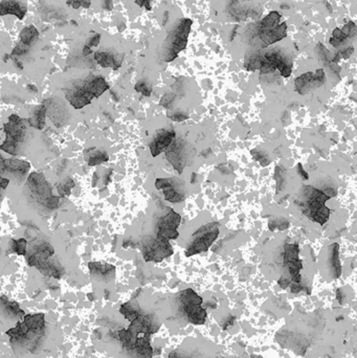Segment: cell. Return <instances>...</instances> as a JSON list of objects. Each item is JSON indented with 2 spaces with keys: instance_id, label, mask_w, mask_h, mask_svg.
I'll return each mask as SVG.
<instances>
[{
  "instance_id": "cell-13",
  "label": "cell",
  "mask_w": 357,
  "mask_h": 358,
  "mask_svg": "<svg viewBox=\"0 0 357 358\" xmlns=\"http://www.w3.org/2000/svg\"><path fill=\"white\" fill-rule=\"evenodd\" d=\"M175 131L174 130L161 129L156 133L154 140L150 144V151L153 157L158 156L161 152H164L168 147L174 142Z\"/></svg>"
},
{
  "instance_id": "cell-6",
  "label": "cell",
  "mask_w": 357,
  "mask_h": 358,
  "mask_svg": "<svg viewBox=\"0 0 357 358\" xmlns=\"http://www.w3.org/2000/svg\"><path fill=\"white\" fill-rule=\"evenodd\" d=\"M174 251L169 243V241L164 239L148 238L147 242L143 245V256L146 262H161L162 260L173 255Z\"/></svg>"
},
{
  "instance_id": "cell-10",
  "label": "cell",
  "mask_w": 357,
  "mask_h": 358,
  "mask_svg": "<svg viewBox=\"0 0 357 358\" xmlns=\"http://www.w3.org/2000/svg\"><path fill=\"white\" fill-rule=\"evenodd\" d=\"M325 83V72L323 69H318L316 73L306 72L300 75L295 81L296 90L300 94H305L311 88L320 87Z\"/></svg>"
},
{
  "instance_id": "cell-2",
  "label": "cell",
  "mask_w": 357,
  "mask_h": 358,
  "mask_svg": "<svg viewBox=\"0 0 357 358\" xmlns=\"http://www.w3.org/2000/svg\"><path fill=\"white\" fill-rule=\"evenodd\" d=\"M160 324L151 314H143L130 321L127 329L114 332L113 338L121 344L122 350L128 358H152L153 349L150 339L158 331Z\"/></svg>"
},
{
  "instance_id": "cell-12",
  "label": "cell",
  "mask_w": 357,
  "mask_h": 358,
  "mask_svg": "<svg viewBox=\"0 0 357 358\" xmlns=\"http://www.w3.org/2000/svg\"><path fill=\"white\" fill-rule=\"evenodd\" d=\"M5 138L12 139L16 143H21L24 140L26 129L23 124L22 118L17 114H12L8 117V122L4 124Z\"/></svg>"
},
{
  "instance_id": "cell-36",
  "label": "cell",
  "mask_w": 357,
  "mask_h": 358,
  "mask_svg": "<svg viewBox=\"0 0 357 358\" xmlns=\"http://www.w3.org/2000/svg\"><path fill=\"white\" fill-rule=\"evenodd\" d=\"M342 30H343L344 34L347 36V38L353 37L355 35V32H356V25H355L354 22H349V23H347L343 27Z\"/></svg>"
},
{
  "instance_id": "cell-25",
  "label": "cell",
  "mask_w": 357,
  "mask_h": 358,
  "mask_svg": "<svg viewBox=\"0 0 357 358\" xmlns=\"http://www.w3.org/2000/svg\"><path fill=\"white\" fill-rule=\"evenodd\" d=\"M330 267L333 273V277L335 279H339L342 275V266H341V260H340V245L338 243H334L330 247Z\"/></svg>"
},
{
  "instance_id": "cell-30",
  "label": "cell",
  "mask_w": 357,
  "mask_h": 358,
  "mask_svg": "<svg viewBox=\"0 0 357 358\" xmlns=\"http://www.w3.org/2000/svg\"><path fill=\"white\" fill-rule=\"evenodd\" d=\"M17 145H18V143L14 142V140L5 138L4 142L0 145V150H2L3 152H5V153L10 154V155H17V152H18Z\"/></svg>"
},
{
  "instance_id": "cell-24",
  "label": "cell",
  "mask_w": 357,
  "mask_h": 358,
  "mask_svg": "<svg viewBox=\"0 0 357 358\" xmlns=\"http://www.w3.org/2000/svg\"><path fill=\"white\" fill-rule=\"evenodd\" d=\"M19 38L21 43L31 47L39 39V30L35 25H27L20 31Z\"/></svg>"
},
{
  "instance_id": "cell-19",
  "label": "cell",
  "mask_w": 357,
  "mask_h": 358,
  "mask_svg": "<svg viewBox=\"0 0 357 358\" xmlns=\"http://www.w3.org/2000/svg\"><path fill=\"white\" fill-rule=\"evenodd\" d=\"M88 268L92 278L101 282L110 281L115 274V267L111 264L102 262H90Z\"/></svg>"
},
{
  "instance_id": "cell-40",
  "label": "cell",
  "mask_w": 357,
  "mask_h": 358,
  "mask_svg": "<svg viewBox=\"0 0 357 358\" xmlns=\"http://www.w3.org/2000/svg\"><path fill=\"white\" fill-rule=\"evenodd\" d=\"M252 153H253V156L255 157V159H257L258 161L261 162V165H262L263 167H265V166H267V165L269 164V161L265 158V156H263V155H261L260 153H258V152L256 153L255 151H252Z\"/></svg>"
},
{
  "instance_id": "cell-17",
  "label": "cell",
  "mask_w": 357,
  "mask_h": 358,
  "mask_svg": "<svg viewBox=\"0 0 357 358\" xmlns=\"http://www.w3.org/2000/svg\"><path fill=\"white\" fill-rule=\"evenodd\" d=\"M67 100L74 109H82V108L91 103V101L93 100V95L90 93V91L86 87L84 83L83 86L73 89L67 95Z\"/></svg>"
},
{
  "instance_id": "cell-7",
  "label": "cell",
  "mask_w": 357,
  "mask_h": 358,
  "mask_svg": "<svg viewBox=\"0 0 357 358\" xmlns=\"http://www.w3.org/2000/svg\"><path fill=\"white\" fill-rule=\"evenodd\" d=\"M169 213L162 217L158 222V230L156 237L164 239V240L170 241L175 240L178 238L179 233L177 232V227L181 222V216L177 214L172 209H168Z\"/></svg>"
},
{
  "instance_id": "cell-44",
  "label": "cell",
  "mask_w": 357,
  "mask_h": 358,
  "mask_svg": "<svg viewBox=\"0 0 357 358\" xmlns=\"http://www.w3.org/2000/svg\"><path fill=\"white\" fill-rule=\"evenodd\" d=\"M169 358H190V357H188L187 355L182 354V353H180L178 351H173V352H171L169 354Z\"/></svg>"
},
{
  "instance_id": "cell-39",
  "label": "cell",
  "mask_w": 357,
  "mask_h": 358,
  "mask_svg": "<svg viewBox=\"0 0 357 358\" xmlns=\"http://www.w3.org/2000/svg\"><path fill=\"white\" fill-rule=\"evenodd\" d=\"M173 100H174V94L168 93V94H166L165 96H162V99H161V101H160V105L169 108V107H170V104L173 102Z\"/></svg>"
},
{
  "instance_id": "cell-42",
  "label": "cell",
  "mask_w": 357,
  "mask_h": 358,
  "mask_svg": "<svg viewBox=\"0 0 357 358\" xmlns=\"http://www.w3.org/2000/svg\"><path fill=\"white\" fill-rule=\"evenodd\" d=\"M279 285L282 287L283 289H286L289 285H290V279L288 278H285V277H282L280 280H279Z\"/></svg>"
},
{
  "instance_id": "cell-14",
  "label": "cell",
  "mask_w": 357,
  "mask_h": 358,
  "mask_svg": "<svg viewBox=\"0 0 357 358\" xmlns=\"http://www.w3.org/2000/svg\"><path fill=\"white\" fill-rule=\"evenodd\" d=\"M168 148L169 149L166 154L168 160L179 173H182L187 160V152L185 146H182V143L177 142L173 145L171 144Z\"/></svg>"
},
{
  "instance_id": "cell-31",
  "label": "cell",
  "mask_w": 357,
  "mask_h": 358,
  "mask_svg": "<svg viewBox=\"0 0 357 358\" xmlns=\"http://www.w3.org/2000/svg\"><path fill=\"white\" fill-rule=\"evenodd\" d=\"M346 39H347V36L344 34L343 30L341 28H335L332 32V37L330 38V44L334 47H339Z\"/></svg>"
},
{
  "instance_id": "cell-28",
  "label": "cell",
  "mask_w": 357,
  "mask_h": 358,
  "mask_svg": "<svg viewBox=\"0 0 357 358\" xmlns=\"http://www.w3.org/2000/svg\"><path fill=\"white\" fill-rule=\"evenodd\" d=\"M26 245H27V241L24 238H20L18 240H16V239H12V240H10V248H12V252L19 256H25L27 254Z\"/></svg>"
},
{
  "instance_id": "cell-23",
  "label": "cell",
  "mask_w": 357,
  "mask_h": 358,
  "mask_svg": "<svg viewBox=\"0 0 357 358\" xmlns=\"http://www.w3.org/2000/svg\"><path fill=\"white\" fill-rule=\"evenodd\" d=\"M85 85L90 91V93L93 95V97H99L106 90L109 89V84H108L105 78L101 77V75H97V77L92 78L91 80L86 82Z\"/></svg>"
},
{
  "instance_id": "cell-38",
  "label": "cell",
  "mask_w": 357,
  "mask_h": 358,
  "mask_svg": "<svg viewBox=\"0 0 357 358\" xmlns=\"http://www.w3.org/2000/svg\"><path fill=\"white\" fill-rule=\"evenodd\" d=\"M100 40H101V34H94L91 38H89V39L87 40V42H86L85 45H87V46L90 47V48L95 47V46L99 45Z\"/></svg>"
},
{
  "instance_id": "cell-9",
  "label": "cell",
  "mask_w": 357,
  "mask_h": 358,
  "mask_svg": "<svg viewBox=\"0 0 357 358\" xmlns=\"http://www.w3.org/2000/svg\"><path fill=\"white\" fill-rule=\"evenodd\" d=\"M27 186L32 195H35V197L42 203V205L52 196V190L48 182L39 173H31L27 178Z\"/></svg>"
},
{
  "instance_id": "cell-29",
  "label": "cell",
  "mask_w": 357,
  "mask_h": 358,
  "mask_svg": "<svg viewBox=\"0 0 357 358\" xmlns=\"http://www.w3.org/2000/svg\"><path fill=\"white\" fill-rule=\"evenodd\" d=\"M109 160V156L106 153V152L103 151H96L94 153L90 154L89 158H88V166L90 167H94L100 164H103V162H106Z\"/></svg>"
},
{
  "instance_id": "cell-3",
  "label": "cell",
  "mask_w": 357,
  "mask_h": 358,
  "mask_svg": "<svg viewBox=\"0 0 357 358\" xmlns=\"http://www.w3.org/2000/svg\"><path fill=\"white\" fill-rule=\"evenodd\" d=\"M304 195L306 201L302 204L303 213L321 225L326 223L329 219L330 210L325 203L332 196L313 187H304Z\"/></svg>"
},
{
  "instance_id": "cell-37",
  "label": "cell",
  "mask_w": 357,
  "mask_h": 358,
  "mask_svg": "<svg viewBox=\"0 0 357 358\" xmlns=\"http://www.w3.org/2000/svg\"><path fill=\"white\" fill-rule=\"evenodd\" d=\"M353 51H354L353 47L346 48V49H344V50L340 51V52L338 53V55L335 56V59H333V60H332V62H334V63H338V61H339L341 58H343V59H348V58L352 55Z\"/></svg>"
},
{
  "instance_id": "cell-26",
  "label": "cell",
  "mask_w": 357,
  "mask_h": 358,
  "mask_svg": "<svg viewBox=\"0 0 357 358\" xmlns=\"http://www.w3.org/2000/svg\"><path fill=\"white\" fill-rule=\"evenodd\" d=\"M280 20H281V15L278 12H272L269 13L261 22L259 23L257 30H262V29H270L274 28L277 25L280 24Z\"/></svg>"
},
{
  "instance_id": "cell-49",
  "label": "cell",
  "mask_w": 357,
  "mask_h": 358,
  "mask_svg": "<svg viewBox=\"0 0 357 358\" xmlns=\"http://www.w3.org/2000/svg\"><path fill=\"white\" fill-rule=\"evenodd\" d=\"M27 88H28L29 90H31L32 92H37V88H36V86H34V85H28Z\"/></svg>"
},
{
  "instance_id": "cell-45",
  "label": "cell",
  "mask_w": 357,
  "mask_h": 358,
  "mask_svg": "<svg viewBox=\"0 0 357 358\" xmlns=\"http://www.w3.org/2000/svg\"><path fill=\"white\" fill-rule=\"evenodd\" d=\"M8 184H9V179L0 176V189L5 190L7 188Z\"/></svg>"
},
{
  "instance_id": "cell-22",
  "label": "cell",
  "mask_w": 357,
  "mask_h": 358,
  "mask_svg": "<svg viewBox=\"0 0 357 358\" xmlns=\"http://www.w3.org/2000/svg\"><path fill=\"white\" fill-rule=\"evenodd\" d=\"M94 61L102 66L103 68H113L118 69L121 67L123 62V55H112L108 51H95L94 52Z\"/></svg>"
},
{
  "instance_id": "cell-43",
  "label": "cell",
  "mask_w": 357,
  "mask_h": 358,
  "mask_svg": "<svg viewBox=\"0 0 357 358\" xmlns=\"http://www.w3.org/2000/svg\"><path fill=\"white\" fill-rule=\"evenodd\" d=\"M136 4H138L139 6L142 7H146L147 9H151V0H135Z\"/></svg>"
},
{
  "instance_id": "cell-48",
  "label": "cell",
  "mask_w": 357,
  "mask_h": 358,
  "mask_svg": "<svg viewBox=\"0 0 357 358\" xmlns=\"http://www.w3.org/2000/svg\"><path fill=\"white\" fill-rule=\"evenodd\" d=\"M92 52L93 51H92V49L90 47H88L87 45H84V47H83V55L84 56H89V55H91Z\"/></svg>"
},
{
  "instance_id": "cell-47",
  "label": "cell",
  "mask_w": 357,
  "mask_h": 358,
  "mask_svg": "<svg viewBox=\"0 0 357 358\" xmlns=\"http://www.w3.org/2000/svg\"><path fill=\"white\" fill-rule=\"evenodd\" d=\"M103 6L106 9L110 10L113 7V1H112V0H103Z\"/></svg>"
},
{
  "instance_id": "cell-20",
  "label": "cell",
  "mask_w": 357,
  "mask_h": 358,
  "mask_svg": "<svg viewBox=\"0 0 357 358\" xmlns=\"http://www.w3.org/2000/svg\"><path fill=\"white\" fill-rule=\"evenodd\" d=\"M155 188L157 190L164 191L165 199L171 203H176L183 200V196L181 194L177 193L174 188V183L171 178H158L155 181Z\"/></svg>"
},
{
  "instance_id": "cell-41",
  "label": "cell",
  "mask_w": 357,
  "mask_h": 358,
  "mask_svg": "<svg viewBox=\"0 0 357 358\" xmlns=\"http://www.w3.org/2000/svg\"><path fill=\"white\" fill-rule=\"evenodd\" d=\"M168 116L170 117V118H172L173 119V121H175V122H182V121H186V119H188V115H185V114H181V113H174V114H173V115H171V114H168Z\"/></svg>"
},
{
  "instance_id": "cell-35",
  "label": "cell",
  "mask_w": 357,
  "mask_h": 358,
  "mask_svg": "<svg viewBox=\"0 0 357 358\" xmlns=\"http://www.w3.org/2000/svg\"><path fill=\"white\" fill-rule=\"evenodd\" d=\"M135 90L137 92H140L142 94H144L145 96H150L151 91H152V88H151L146 82L140 81L135 85Z\"/></svg>"
},
{
  "instance_id": "cell-32",
  "label": "cell",
  "mask_w": 357,
  "mask_h": 358,
  "mask_svg": "<svg viewBox=\"0 0 357 358\" xmlns=\"http://www.w3.org/2000/svg\"><path fill=\"white\" fill-rule=\"evenodd\" d=\"M73 187H74V182L72 181L71 178H67L66 181L61 183L59 186V188H58V192L61 195V197L67 196V195H69L70 191H71V189Z\"/></svg>"
},
{
  "instance_id": "cell-15",
  "label": "cell",
  "mask_w": 357,
  "mask_h": 358,
  "mask_svg": "<svg viewBox=\"0 0 357 358\" xmlns=\"http://www.w3.org/2000/svg\"><path fill=\"white\" fill-rule=\"evenodd\" d=\"M260 40L263 42V46L274 44L275 42L282 40L287 35V25L285 22L280 23L274 28L257 30Z\"/></svg>"
},
{
  "instance_id": "cell-33",
  "label": "cell",
  "mask_w": 357,
  "mask_h": 358,
  "mask_svg": "<svg viewBox=\"0 0 357 358\" xmlns=\"http://www.w3.org/2000/svg\"><path fill=\"white\" fill-rule=\"evenodd\" d=\"M29 49H30V47H29V46H27V45L23 44V43L19 42L18 44L14 47V49L12 50V53H10V55H12L13 57H21V56H25V55H27V53H28Z\"/></svg>"
},
{
  "instance_id": "cell-27",
  "label": "cell",
  "mask_w": 357,
  "mask_h": 358,
  "mask_svg": "<svg viewBox=\"0 0 357 358\" xmlns=\"http://www.w3.org/2000/svg\"><path fill=\"white\" fill-rule=\"evenodd\" d=\"M45 112H46V109L44 106L38 107L34 112V116L30 118V121H29L30 125L38 130L43 129V127H44V125H45Z\"/></svg>"
},
{
  "instance_id": "cell-4",
  "label": "cell",
  "mask_w": 357,
  "mask_h": 358,
  "mask_svg": "<svg viewBox=\"0 0 357 358\" xmlns=\"http://www.w3.org/2000/svg\"><path fill=\"white\" fill-rule=\"evenodd\" d=\"M202 299L193 289H186L181 291L178 296L179 310L185 316L189 323L193 325H204L208 318V313L202 305Z\"/></svg>"
},
{
  "instance_id": "cell-1",
  "label": "cell",
  "mask_w": 357,
  "mask_h": 358,
  "mask_svg": "<svg viewBox=\"0 0 357 358\" xmlns=\"http://www.w3.org/2000/svg\"><path fill=\"white\" fill-rule=\"evenodd\" d=\"M9 345L17 356L36 355L44 349L48 329L43 313L25 314L6 332Z\"/></svg>"
},
{
  "instance_id": "cell-34",
  "label": "cell",
  "mask_w": 357,
  "mask_h": 358,
  "mask_svg": "<svg viewBox=\"0 0 357 358\" xmlns=\"http://www.w3.org/2000/svg\"><path fill=\"white\" fill-rule=\"evenodd\" d=\"M66 3L74 9H78L80 7L88 8L91 5L90 0H67Z\"/></svg>"
},
{
  "instance_id": "cell-16",
  "label": "cell",
  "mask_w": 357,
  "mask_h": 358,
  "mask_svg": "<svg viewBox=\"0 0 357 358\" xmlns=\"http://www.w3.org/2000/svg\"><path fill=\"white\" fill-rule=\"evenodd\" d=\"M0 316L6 320H22L25 312L20 308L19 304L9 301L6 297L0 298Z\"/></svg>"
},
{
  "instance_id": "cell-18",
  "label": "cell",
  "mask_w": 357,
  "mask_h": 358,
  "mask_svg": "<svg viewBox=\"0 0 357 358\" xmlns=\"http://www.w3.org/2000/svg\"><path fill=\"white\" fill-rule=\"evenodd\" d=\"M27 12L26 5L20 0H1L0 1V16L13 15L22 20Z\"/></svg>"
},
{
  "instance_id": "cell-8",
  "label": "cell",
  "mask_w": 357,
  "mask_h": 358,
  "mask_svg": "<svg viewBox=\"0 0 357 358\" xmlns=\"http://www.w3.org/2000/svg\"><path fill=\"white\" fill-rule=\"evenodd\" d=\"M300 248L297 244H286L284 253V265L290 275V283L301 284L300 270L303 268L299 258Z\"/></svg>"
},
{
  "instance_id": "cell-21",
  "label": "cell",
  "mask_w": 357,
  "mask_h": 358,
  "mask_svg": "<svg viewBox=\"0 0 357 358\" xmlns=\"http://www.w3.org/2000/svg\"><path fill=\"white\" fill-rule=\"evenodd\" d=\"M30 166L27 161L19 159H4L0 162V169L3 173L7 172L19 177H23L27 174Z\"/></svg>"
},
{
  "instance_id": "cell-5",
  "label": "cell",
  "mask_w": 357,
  "mask_h": 358,
  "mask_svg": "<svg viewBox=\"0 0 357 358\" xmlns=\"http://www.w3.org/2000/svg\"><path fill=\"white\" fill-rule=\"evenodd\" d=\"M191 26L192 20L183 18L179 21L176 27L170 32L167 38V62L174 60L178 53L186 48Z\"/></svg>"
},
{
  "instance_id": "cell-46",
  "label": "cell",
  "mask_w": 357,
  "mask_h": 358,
  "mask_svg": "<svg viewBox=\"0 0 357 358\" xmlns=\"http://www.w3.org/2000/svg\"><path fill=\"white\" fill-rule=\"evenodd\" d=\"M298 173H300V175H301L303 178H304V180H308L309 176H308L307 173L304 171V169H303V167H302L301 164L298 165Z\"/></svg>"
},
{
  "instance_id": "cell-11",
  "label": "cell",
  "mask_w": 357,
  "mask_h": 358,
  "mask_svg": "<svg viewBox=\"0 0 357 358\" xmlns=\"http://www.w3.org/2000/svg\"><path fill=\"white\" fill-rule=\"evenodd\" d=\"M219 230L215 229L212 231H209L207 233L200 234L199 237H197L193 243L189 246L186 252L187 257H191L196 254H200L203 252H208L210 246L213 244V242L218 238Z\"/></svg>"
}]
</instances>
